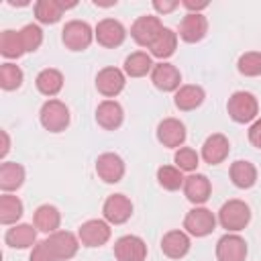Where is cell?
<instances>
[{
  "label": "cell",
  "mask_w": 261,
  "mask_h": 261,
  "mask_svg": "<svg viewBox=\"0 0 261 261\" xmlns=\"http://www.w3.org/2000/svg\"><path fill=\"white\" fill-rule=\"evenodd\" d=\"M63 45L69 51H84L94 39V31L86 20H69L61 31Z\"/></svg>",
  "instance_id": "obj_4"
},
{
  "label": "cell",
  "mask_w": 261,
  "mask_h": 261,
  "mask_svg": "<svg viewBox=\"0 0 261 261\" xmlns=\"http://www.w3.org/2000/svg\"><path fill=\"white\" fill-rule=\"evenodd\" d=\"M0 137H2V149H0V157H6V153L10 151V141H8V133H6V130H2V133H0Z\"/></svg>",
  "instance_id": "obj_42"
},
{
  "label": "cell",
  "mask_w": 261,
  "mask_h": 261,
  "mask_svg": "<svg viewBox=\"0 0 261 261\" xmlns=\"http://www.w3.org/2000/svg\"><path fill=\"white\" fill-rule=\"evenodd\" d=\"M22 216V202L18 196L2 194L0 196V222L2 224H16Z\"/></svg>",
  "instance_id": "obj_32"
},
{
  "label": "cell",
  "mask_w": 261,
  "mask_h": 261,
  "mask_svg": "<svg viewBox=\"0 0 261 261\" xmlns=\"http://www.w3.org/2000/svg\"><path fill=\"white\" fill-rule=\"evenodd\" d=\"M29 261H55V257L51 255V251H49L47 243H45V241H41V243H37V245L33 247Z\"/></svg>",
  "instance_id": "obj_38"
},
{
  "label": "cell",
  "mask_w": 261,
  "mask_h": 261,
  "mask_svg": "<svg viewBox=\"0 0 261 261\" xmlns=\"http://www.w3.org/2000/svg\"><path fill=\"white\" fill-rule=\"evenodd\" d=\"M24 181V167L16 161H4L0 165V188L4 194H10L12 190H18Z\"/></svg>",
  "instance_id": "obj_25"
},
{
  "label": "cell",
  "mask_w": 261,
  "mask_h": 261,
  "mask_svg": "<svg viewBox=\"0 0 261 261\" xmlns=\"http://www.w3.org/2000/svg\"><path fill=\"white\" fill-rule=\"evenodd\" d=\"M208 33V20L200 12H188L179 22V37L186 43H198Z\"/></svg>",
  "instance_id": "obj_16"
},
{
  "label": "cell",
  "mask_w": 261,
  "mask_h": 261,
  "mask_svg": "<svg viewBox=\"0 0 261 261\" xmlns=\"http://www.w3.org/2000/svg\"><path fill=\"white\" fill-rule=\"evenodd\" d=\"M175 47H177V35L171 29L163 27V31L157 35V39L153 41V45L149 49H151V55L153 57L167 59V57H171L175 53Z\"/></svg>",
  "instance_id": "obj_29"
},
{
  "label": "cell",
  "mask_w": 261,
  "mask_h": 261,
  "mask_svg": "<svg viewBox=\"0 0 261 261\" xmlns=\"http://www.w3.org/2000/svg\"><path fill=\"white\" fill-rule=\"evenodd\" d=\"M22 84V69L14 63H2L0 65V86L4 90H16Z\"/></svg>",
  "instance_id": "obj_34"
},
{
  "label": "cell",
  "mask_w": 261,
  "mask_h": 261,
  "mask_svg": "<svg viewBox=\"0 0 261 261\" xmlns=\"http://www.w3.org/2000/svg\"><path fill=\"white\" fill-rule=\"evenodd\" d=\"M124 84H126L124 73H122L118 67H104V69H100L98 75H96V88H98V92H100L102 96H106V98L118 96V94L124 90Z\"/></svg>",
  "instance_id": "obj_15"
},
{
  "label": "cell",
  "mask_w": 261,
  "mask_h": 261,
  "mask_svg": "<svg viewBox=\"0 0 261 261\" xmlns=\"http://www.w3.org/2000/svg\"><path fill=\"white\" fill-rule=\"evenodd\" d=\"M228 151H230L228 139L224 135H220V133H214L202 145V159L206 163H210V165H218L228 157Z\"/></svg>",
  "instance_id": "obj_18"
},
{
  "label": "cell",
  "mask_w": 261,
  "mask_h": 261,
  "mask_svg": "<svg viewBox=\"0 0 261 261\" xmlns=\"http://www.w3.org/2000/svg\"><path fill=\"white\" fill-rule=\"evenodd\" d=\"M77 239L84 247H102L110 239V224L100 218L86 220L77 230Z\"/></svg>",
  "instance_id": "obj_8"
},
{
  "label": "cell",
  "mask_w": 261,
  "mask_h": 261,
  "mask_svg": "<svg viewBox=\"0 0 261 261\" xmlns=\"http://www.w3.org/2000/svg\"><path fill=\"white\" fill-rule=\"evenodd\" d=\"M251 220V210L243 200H228L218 210V222L228 232L243 230Z\"/></svg>",
  "instance_id": "obj_1"
},
{
  "label": "cell",
  "mask_w": 261,
  "mask_h": 261,
  "mask_svg": "<svg viewBox=\"0 0 261 261\" xmlns=\"http://www.w3.org/2000/svg\"><path fill=\"white\" fill-rule=\"evenodd\" d=\"M153 69L151 55L145 51H135L124 59V73L130 77H143Z\"/></svg>",
  "instance_id": "obj_30"
},
{
  "label": "cell",
  "mask_w": 261,
  "mask_h": 261,
  "mask_svg": "<svg viewBox=\"0 0 261 261\" xmlns=\"http://www.w3.org/2000/svg\"><path fill=\"white\" fill-rule=\"evenodd\" d=\"M0 53L6 57V59H18L24 51V45H22V39H20V31H2L0 35Z\"/></svg>",
  "instance_id": "obj_31"
},
{
  "label": "cell",
  "mask_w": 261,
  "mask_h": 261,
  "mask_svg": "<svg viewBox=\"0 0 261 261\" xmlns=\"http://www.w3.org/2000/svg\"><path fill=\"white\" fill-rule=\"evenodd\" d=\"M96 173L106 184H118L124 175V161L116 153H102L96 159Z\"/></svg>",
  "instance_id": "obj_13"
},
{
  "label": "cell",
  "mask_w": 261,
  "mask_h": 261,
  "mask_svg": "<svg viewBox=\"0 0 261 261\" xmlns=\"http://www.w3.org/2000/svg\"><path fill=\"white\" fill-rule=\"evenodd\" d=\"M161 251L169 259H181L190 251V237L184 230H169L161 239Z\"/></svg>",
  "instance_id": "obj_21"
},
{
  "label": "cell",
  "mask_w": 261,
  "mask_h": 261,
  "mask_svg": "<svg viewBox=\"0 0 261 261\" xmlns=\"http://www.w3.org/2000/svg\"><path fill=\"white\" fill-rule=\"evenodd\" d=\"M184 175H181V169L179 167H173V165H163L157 169V181L161 188L169 190V192H175L179 188H184Z\"/></svg>",
  "instance_id": "obj_33"
},
{
  "label": "cell",
  "mask_w": 261,
  "mask_h": 261,
  "mask_svg": "<svg viewBox=\"0 0 261 261\" xmlns=\"http://www.w3.org/2000/svg\"><path fill=\"white\" fill-rule=\"evenodd\" d=\"M230 179H232V184L237 188L247 190V188L255 186V181H257V169H255V165L251 161L239 159V161H234L230 165Z\"/></svg>",
  "instance_id": "obj_27"
},
{
  "label": "cell",
  "mask_w": 261,
  "mask_h": 261,
  "mask_svg": "<svg viewBox=\"0 0 261 261\" xmlns=\"http://www.w3.org/2000/svg\"><path fill=\"white\" fill-rule=\"evenodd\" d=\"M204 90L196 84H186V86H179V90L175 92L173 96V102L179 110H194L198 108L202 102H204Z\"/></svg>",
  "instance_id": "obj_26"
},
{
  "label": "cell",
  "mask_w": 261,
  "mask_h": 261,
  "mask_svg": "<svg viewBox=\"0 0 261 261\" xmlns=\"http://www.w3.org/2000/svg\"><path fill=\"white\" fill-rule=\"evenodd\" d=\"M249 141L253 147L261 149V118H257L249 128Z\"/></svg>",
  "instance_id": "obj_39"
},
{
  "label": "cell",
  "mask_w": 261,
  "mask_h": 261,
  "mask_svg": "<svg viewBox=\"0 0 261 261\" xmlns=\"http://www.w3.org/2000/svg\"><path fill=\"white\" fill-rule=\"evenodd\" d=\"M124 112L116 100H104L96 108V122L106 130H116L122 124Z\"/></svg>",
  "instance_id": "obj_19"
},
{
  "label": "cell",
  "mask_w": 261,
  "mask_h": 261,
  "mask_svg": "<svg viewBox=\"0 0 261 261\" xmlns=\"http://www.w3.org/2000/svg\"><path fill=\"white\" fill-rule=\"evenodd\" d=\"M71 6H75V2L65 4V2H59V0H39L35 4V16L43 24H55L63 16V10H67Z\"/></svg>",
  "instance_id": "obj_24"
},
{
  "label": "cell",
  "mask_w": 261,
  "mask_h": 261,
  "mask_svg": "<svg viewBox=\"0 0 261 261\" xmlns=\"http://www.w3.org/2000/svg\"><path fill=\"white\" fill-rule=\"evenodd\" d=\"M51 255L55 257V261H67L71 257H75L77 249H80V239L69 232V230H55L45 239Z\"/></svg>",
  "instance_id": "obj_5"
},
{
  "label": "cell",
  "mask_w": 261,
  "mask_h": 261,
  "mask_svg": "<svg viewBox=\"0 0 261 261\" xmlns=\"http://www.w3.org/2000/svg\"><path fill=\"white\" fill-rule=\"evenodd\" d=\"M157 141L163 147H179L186 141V126L177 118H163L157 126Z\"/></svg>",
  "instance_id": "obj_17"
},
{
  "label": "cell",
  "mask_w": 261,
  "mask_h": 261,
  "mask_svg": "<svg viewBox=\"0 0 261 261\" xmlns=\"http://www.w3.org/2000/svg\"><path fill=\"white\" fill-rule=\"evenodd\" d=\"M39 118L49 133H61L69 124V108L61 100H47L41 106Z\"/></svg>",
  "instance_id": "obj_3"
},
{
  "label": "cell",
  "mask_w": 261,
  "mask_h": 261,
  "mask_svg": "<svg viewBox=\"0 0 261 261\" xmlns=\"http://www.w3.org/2000/svg\"><path fill=\"white\" fill-rule=\"evenodd\" d=\"M210 192H212L210 179L202 173H192L184 179V194L194 204H204L210 198Z\"/></svg>",
  "instance_id": "obj_20"
},
{
  "label": "cell",
  "mask_w": 261,
  "mask_h": 261,
  "mask_svg": "<svg viewBox=\"0 0 261 261\" xmlns=\"http://www.w3.org/2000/svg\"><path fill=\"white\" fill-rule=\"evenodd\" d=\"M177 6H179V4H177L175 0H169V2H165V0H163V2H161V0H155V2H153V8H155L159 14H167V12L175 10Z\"/></svg>",
  "instance_id": "obj_40"
},
{
  "label": "cell",
  "mask_w": 261,
  "mask_h": 261,
  "mask_svg": "<svg viewBox=\"0 0 261 261\" xmlns=\"http://www.w3.org/2000/svg\"><path fill=\"white\" fill-rule=\"evenodd\" d=\"M33 224H35L37 230L51 234V232H55V230L59 228V224H61V214H59V210H57L55 206H51V204H41V206L35 210V214H33Z\"/></svg>",
  "instance_id": "obj_23"
},
{
  "label": "cell",
  "mask_w": 261,
  "mask_h": 261,
  "mask_svg": "<svg viewBox=\"0 0 261 261\" xmlns=\"http://www.w3.org/2000/svg\"><path fill=\"white\" fill-rule=\"evenodd\" d=\"M226 110H228V116L234 122L245 124V122H251V120L257 118L259 104H257V98L251 92H234L226 102Z\"/></svg>",
  "instance_id": "obj_2"
},
{
  "label": "cell",
  "mask_w": 261,
  "mask_h": 261,
  "mask_svg": "<svg viewBox=\"0 0 261 261\" xmlns=\"http://www.w3.org/2000/svg\"><path fill=\"white\" fill-rule=\"evenodd\" d=\"M214 226H216V216L204 206L192 208L184 218V228L192 237H206L214 230Z\"/></svg>",
  "instance_id": "obj_6"
},
{
  "label": "cell",
  "mask_w": 261,
  "mask_h": 261,
  "mask_svg": "<svg viewBox=\"0 0 261 261\" xmlns=\"http://www.w3.org/2000/svg\"><path fill=\"white\" fill-rule=\"evenodd\" d=\"M247 243L237 232H226L216 243V259L218 261H245Z\"/></svg>",
  "instance_id": "obj_11"
},
{
  "label": "cell",
  "mask_w": 261,
  "mask_h": 261,
  "mask_svg": "<svg viewBox=\"0 0 261 261\" xmlns=\"http://www.w3.org/2000/svg\"><path fill=\"white\" fill-rule=\"evenodd\" d=\"M151 82L155 88L163 90V92H177L179 90V82H181V73L173 63L161 61L157 65H153L151 69Z\"/></svg>",
  "instance_id": "obj_14"
},
{
  "label": "cell",
  "mask_w": 261,
  "mask_h": 261,
  "mask_svg": "<svg viewBox=\"0 0 261 261\" xmlns=\"http://www.w3.org/2000/svg\"><path fill=\"white\" fill-rule=\"evenodd\" d=\"M237 67L243 75H249V77H255V75H261V53L259 51H247L239 57L237 61Z\"/></svg>",
  "instance_id": "obj_35"
},
{
  "label": "cell",
  "mask_w": 261,
  "mask_h": 261,
  "mask_svg": "<svg viewBox=\"0 0 261 261\" xmlns=\"http://www.w3.org/2000/svg\"><path fill=\"white\" fill-rule=\"evenodd\" d=\"M102 214L108 224H122L133 214V202L124 194H112L106 198L102 206Z\"/></svg>",
  "instance_id": "obj_10"
},
{
  "label": "cell",
  "mask_w": 261,
  "mask_h": 261,
  "mask_svg": "<svg viewBox=\"0 0 261 261\" xmlns=\"http://www.w3.org/2000/svg\"><path fill=\"white\" fill-rule=\"evenodd\" d=\"M94 37H96V41H98L102 47L112 49V47H118V45L124 43L126 31H124L122 22H118V20H114V18H104V20H100V22L96 24Z\"/></svg>",
  "instance_id": "obj_12"
},
{
  "label": "cell",
  "mask_w": 261,
  "mask_h": 261,
  "mask_svg": "<svg viewBox=\"0 0 261 261\" xmlns=\"http://www.w3.org/2000/svg\"><path fill=\"white\" fill-rule=\"evenodd\" d=\"M4 241L12 249H29L37 245V228L33 224H12V228L6 230Z\"/></svg>",
  "instance_id": "obj_22"
},
{
  "label": "cell",
  "mask_w": 261,
  "mask_h": 261,
  "mask_svg": "<svg viewBox=\"0 0 261 261\" xmlns=\"http://www.w3.org/2000/svg\"><path fill=\"white\" fill-rule=\"evenodd\" d=\"M190 12H200V10H204L206 6H208V2H194V0H184L181 2Z\"/></svg>",
  "instance_id": "obj_41"
},
{
  "label": "cell",
  "mask_w": 261,
  "mask_h": 261,
  "mask_svg": "<svg viewBox=\"0 0 261 261\" xmlns=\"http://www.w3.org/2000/svg\"><path fill=\"white\" fill-rule=\"evenodd\" d=\"M35 84H37V90L45 96H55L61 92L63 88V75L59 69H53V67H47L43 71H39V75L35 77Z\"/></svg>",
  "instance_id": "obj_28"
},
{
  "label": "cell",
  "mask_w": 261,
  "mask_h": 261,
  "mask_svg": "<svg viewBox=\"0 0 261 261\" xmlns=\"http://www.w3.org/2000/svg\"><path fill=\"white\" fill-rule=\"evenodd\" d=\"M20 39H22V45H24V51H37L43 43V31L37 27V24H24L20 29Z\"/></svg>",
  "instance_id": "obj_37"
},
{
  "label": "cell",
  "mask_w": 261,
  "mask_h": 261,
  "mask_svg": "<svg viewBox=\"0 0 261 261\" xmlns=\"http://www.w3.org/2000/svg\"><path fill=\"white\" fill-rule=\"evenodd\" d=\"M161 31H163V24H161L159 16L147 14V16H139V18L133 22V27H130V37L135 39L137 45L149 49Z\"/></svg>",
  "instance_id": "obj_7"
},
{
  "label": "cell",
  "mask_w": 261,
  "mask_h": 261,
  "mask_svg": "<svg viewBox=\"0 0 261 261\" xmlns=\"http://www.w3.org/2000/svg\"><path fill=\"white\" fill-rule=\"evenodd\" d=\"M173 161H175V167H179L181 171H194L198 167L200 155L192 147H179L173 155Z\"/></svg>",
  "instance_id": "obj_36"
},
{
  "label": "cell",
  "mask_w": 261,
  "mask_h": 261,
  "mask_svg": "<svg viewBox=\"0 0 261 261\" xmlns=\"http://www.w3.org/2000/svg\"><path fill=\"white\" fill-rule=\"evenodd\" d=\"M114 257L116 261H145L147 245L137 234H124L114 243Z\"/></svg>",
  "instance_id": "obj_9"
}]
</instances>
